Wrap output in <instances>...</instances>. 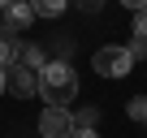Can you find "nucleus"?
Wrapping results in <instances>:
<instances>
[{"mask_svg":"<svg viewBox=\"0 0 147 138\" xmlns=\"http://www.w3.org/2000/svg\"><path fill=\"white\" fill-rule=\"evenodd\" d=\"M91 69H95L100 78H125L130 69H134V56H130L125 43H108V48H100L91 56Z\"/></svg>","mask_w":147,"mask_h":138,"instance_id":"2","label":"nucleus"},{"mask_svg":"<svg viewBox=\"0 0 147 138\" xmlns=\"http://www.w3.org/2000/svg\"><path fill=\"white\" fill-rule=\"evenodd\" d=\"M39 95L48 108H69L78 99V74H74L69 60H48L39 69Z\"/></svg>","mask_w":147,"mask_h":138,"instance_id":"1","label":"nucleus"},{"mask_svg":"<svg viewBox=\"0 0 147 138\" xmlns=\"http://www.w3.org/2000/svg\"><path fill=\"white\" fill-rule=\"evenodd\" d=\"M18 56H22V39L0 30V69H13V65H18Z\"/></svg>","mask_w":147,"mask_h":138,"instance_id":"6","label":"nucleus"},{"mask_svg":"<svg viewBox=\"0 0 147 138\" xmlns=\"http://www.w3.org/2000/svg\"><path fill=\"white\" fill-rule=\"evenodd\" d=\"M18 65H26V69H35V74H39V69L48 65V56H43L39 43H26V39H22V56H18Z\"/></svg>","mask_w":147,"mask_h":138,"instance_id":"7","label":"nucleus"},{"mask_svg":"<svg viewBox=\"0 0 147 138\" xmlns=\"http://www.w3.org/2000/svg\"><path fill=\"white\" fill-rule=\"evenodd\" d=\"M30 22H35V9L26 5V0H13L9 9H0V30L5 35H22Z\"/></svg>","mask_w":147,"mask_h":138,"instance_id":"5","label":"nucleus"},{"mask_svg":"<svg viewBox=\"0 0 147 138\" xmlns=\"http://www.w3.org/2000/svg\"><path fill=\"white\" fill-rule=\"evenodd\" d=\"M95 121H100V112H95V108H82V112H74V129H95Z\"/></svg>","mask_w":147,"mask_h":138,"instance_id":"10","label":"nucleus"},{"mask_svg":"<svg viewBox=\"0 0 147 138\" xmlns=\"http://www.w3.org/2000/svg\"><path fill=\"white\" fill-rule=\"evenodd\" d=\"M26 5L35 9V17H61L69 9V0H26Z\"/></svg>","mask_w":147,"mask_h":138,"instance_id":"8","label":"nucleus"},{"mask_svg":"<svg viewBox=\"0 0 147 138\" xmlns=\"http://www.w3.org/2000/svg\"><path fill=\"white\" fill-rule=\"evenodd\" d=\"M5 91H9V82H5V69H0V95H5Z\"/></svg>","mask_w":147,"mask_h":138,"instance_id":"14","label":"nucleus"},{"mask_svg":"<svg viewBox=\"0 0 147 138\" xmlns=\"http://www.w3.org/2000/svg\"><path fill=\"white\" fill-rule=\"evenodd\" d=\"M5 82H9V95H18V99H35V95H39V74L26 69V65L5 69Z\"/></svg>","mask_w":147,"mask_h":138,"instance_id":"4","label":"nucleus"},{"mask_svg":"<svg viewBox=\"0 0 147 138\" xmlns=\"http://www.w3.org/2000/svg\"><path fill=\"white\" fill-rule=\"evenodd\" d=\"M78 5H82L87 13H95V9H100V0H78Z\"/></svg>","mask_w":147,"mask_h":138,"instance_id":"13","label":"nucleus"},{"mask_svg":"<svg viewBox=\"0 0 147 138\" xmlns=\"http://www.w3.org/2000/svg\"><path fill=\"white\" fill-rule=\"evenodd\" d=\"M69 138H100V134H95V129H74Z\"/></svg>","mask_w":147,"mask_h":138,"instance_id":"12","label":"nucleus"},{"mask_svg":"<svg viewBox=\"0 0 147 138\" xmlns=\"http://www.w3.org/2000/svg\"><path fill=\"white\" fill-rule=\"evenodd\" d=\"M125 117L138 121V125H147V95H134V99L125 104Z\"/></svg>","mask_w":147,"mask_h":138,"instance_id":"9","label":"nucleus"},{"mask_svg":"<svg viewBox=\"0 0 147 138\" xmlns=\"http://www.w3.org/2000/svg\"><path fill=\"white\" fill-rule=\"evenodd\" d=\"M121 5H125V9H134V13H143V9H147V0H121Z\"/></svg>","mask_w":147,"mask_h":138,"instance_id":"11","label":"nucleus"},{"mask_svg":"<svg viewBox=\"0 0 147 138\" xmlns=\"http://www.w3.org/2000/svg\"><path fill=\"white\" fill-rule=\"evenodd\" d=\"M39 134L43 138H69L74 134V112L69 108H43L39 112Z\"/></svg>","mask_w":147,"mask_h":138,"instance_id":"3","label":"nucleus"},{"mask_svg":"<svg viewBox=\"0 0 147 138\" xmlns=\"http://www.w3.org/2000/svg\"><path fill=\"white\" fill-rule=\"evenodd\" d=\"M9 5H13V0H0V9H9Z\"/></svg>","mask_w":147,"mask_h":138,"instance_id":"15","label":"nucleus"}]
</instances>
